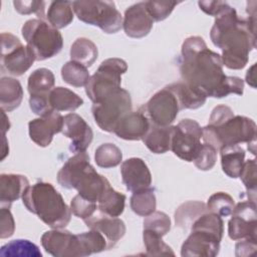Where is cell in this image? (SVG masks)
<instances>
[{"label":"cell","mask_w":257,"mask_h":257,"mask_svg":"<svg viewBox=\"0 0 257 257\" xmlns=\"http://www.w3.org/2000/svg\"><path fill=\"white\" fill-rule=\"evenodd\" d=\"M219 151L223 172L232 179L239 178L245 163V151L239 145L222 147Z\"/></svg>","instance_id":"cell-25"},{"label":"cell","mask_w":257,"mask_h":257,"mask_svg":"<svg viewBox=\"0 0 257 257\" xmlns=\"http://www.w3.org/2000/svg\"><path fill=\"white\" fill-rule=\"evenodd\" d=\"M23 89L19 80L9 76L0 79V104L4 111L16 109L22 101Z\"/></svg>","instance_id":"cell-24"},{"label":"cell","mask_w":257,"mask_h":257,"mask_svg":"<svg viewBox=\"0 0 257 257\" xmlns=\"http://www.w3.org/2000/svg\"><path fill=\"white\" fill-rule=\"evenodd\" d=\"M171 229L170 217L161 211H155L144 220V230H149L163 237Z\"/></svg>","instance_id":"cell-40"},{"label":"cell","mask_w":257,"mask_h":257,"mask_svg":"<svg viewBox=\"0 0 257 257\" xmlns=\"http://www.w3.org/2000/svg\"><path fill=\"white\" fill-rule=\"evenodd\" d=\"M178 4L176 1H146L147 10L154 21H163Z\"/></svg>","instance_id":"cell-43"},{"label":"cell","mask_w":257,"mask_h":257,"mask_svg":"<svg viewBox=\"0 0 257 257\" xmlns=\"http://www.w3.org/2000/svg\"><path fill=\"white\" fill-rule=\"evenodd\" d=\"M228 222V235L232 240L256 239L257 213L255 201H243L234 206Z\"/></svg>","instance_id":"cell-13"},{"label":"cell","mask_w":257,"mask_h":257,"mask_svg":"<svg viewBox=\"0 0 257 257\" xmlns=\"http://www.w3.org/2000/svg\"><path fill=\"white\" fill-rule=\"evenodd\" d=\"M13 5L15 10L23 15H28L31 13H36L37 16L43 17L44 16V9H45V2L44 1H14Z\"/></svg>","instance_id":"cell-45"},{"label":"cell","mask_w":257,"mask_h":257,"mask_svg":"<svg viewBox=\"0 0 257 257\" xmlns=\"http://www.w3.org/2000/svg\"><path fill=\"white\" fill-rule=\"evenodd\" d=\"M2 256H32L41 257L39 248L29 240L16 239L3 245L0 251Z\"/></svg>","instance_id":"cell-37"},{"label":"cell","mask_w":257,"mask_h":257,"mask_svg":"<svg viewBox=\"0 0 257 257\" xmlns=\"http://www.w3.org/2000/svg\"><path fill=\"white\" fill-rule=\"evenodd\" d=\"M130 111H132V97L130 92L121 87L93 103L91 107L95 123L107 133H113L119 120Z\"/></svg>","instance_id":"cell-9"},{"label":"cell","mask_w":257,"mask_h":257,"mask_svg":"<svg viewBox=\"0 0 257 257\" xmlns=\"http://www.w3.org/2000/svg\"><path fill=\"white\" fill-rule=\"evenodd\" d=\"M90 167L89 156L86 152L75 154L69 158L57 173L58 184L65 189H74L78 179Z\"/></svg>","instance_id":"cell-21"},{"label":"cell","mask_w":257,"mask_h":257,"mask_svg":"<svg viewBox=\"0 0 257 257\" xmlns=\"http://www.w3.org/2000/svg\"><path fill=\"white\" fill-rule=\"evenodd\" d=\"M254 69H255V64H253L247 70V73H246V81L252 87H255V72H254Z\"/></svg>","instance_id":"cell-51"},{"label":"cell","mask_w":257,"mask_h":257,"mask_svg":"<svg viewBox=\"0 0 257 257\" xmlns=\"http://www.w3.org/2000/svg\"><path fill=\"white\" fill-rule=\"evenodd\" d=\"M207 206L200 201H189L181 206L175 212L176 226L188 229L193 223L204 213H206Z\"/></svg>","instance_id":"cell-32"},{"label":"cell","mask_w":257,"mask_h":257,"mask_svg":"<svg viewBox=\"0 0 257 257\" xmlns=\"http://www.w3.org/2000/svg\"><path fill=\"white\" fill-rule=\"evenodd\" d=\"M143 240L146 247V255L148 256L175 255L172 248L162 240V237L152 231L144 230Z\"/></svg>","instance_id":"cell-39"},{"label":"cell","mask_w":257,"mask_h":257,"mask_svg":"<svg viewBox=\"0 0 257 257\" xmlns=\"http://www.w3.org/2000/svg\"><path fill=\"white\" fill-rule=\"evenodd\" d=\"M55 83L53 72L47 68H38L28 77L27 88L30 95H47Z\"/></svg>","instance_id":"cell-30"},{"label":"cell","mask_w":257,"mask_h":257,"mask_svg":"<svg viewBox=\"0 0 257 257\" xmlns=\"http://www.w3.org/2000/svg\"><path fill=\"white\" fill-rule=\"evenodd\" d=\"M224 233L221 216L207 211L191 226V234L181 248L183 257H214L220 250Z\"/></svg>","instance_id":"cell-4"},{"label":"cell","mask_w":257,"mask_h":257,"mask_svg":"<svg viewBox=\"0 0 257 257\" xmlns=\"http://www.w3.org/2000/svg\"><path fill=\"white\" fill-rule=\"evenodd\" d=\"M167 87L176 95L180 109H196L204 105L207 96L184 81L175 82Z\"/></svg>","instance_id":"cell-23"},{"label":"cell","mask_w":257,"mask_h":257,"mask_svg":"<svg viewBox=\"0 0 257 257\" xmlns=\"http://www.w3.org/2000/svg\"><path fill=\"white\" fill-rule=\"evenodd\" d=\"M21 32L37 61L51 58L62 49L63 38L61 33L43 19L27 20L23 24Z\"/></svg>","instance_id":"cell-6"},{"label":"cell","mask_w":257,"mask_h":257,"mask_svg":"<svg viewBox=\"0 0 257 257\" xmlns=\"http://www.w3.org/2000/svg\"><path fill=\"white\" fill-rule=\"evenodd\" d=\"M154 20L151 18L146 2H139L124 11L122 28L128 37L142 38L147 36L153 28Z\"/></svg>","instance_id":"cell-17"},{"label":"cell","mask_w":257,"mask_h":257,"mask_svg":"<svg viewBox=\"0 0 257 257\" xmlns=\"http://www.w3.org/2000/svg\"><path fill=\"white\" fill-rule=\"evenodd\" d=\"M72 7L80 21L97 26L104 33H116L122 27V17L112 1H73Z\"/></svg>","instance_id":"cell-7"},{"label":"cell","mask_w":257,"mask_h":257,"mask_svg":"<svg viewBox=\"0 0 257 257\" xmlns=\"http://www.w3.org/2000/svg\"><path fill=\"white\" fill-rule=\"evenodd\" d=\"M61 77L69 85L81 87L86 85L90 76L85 66L73 60H70L62 66Z\"/></svg>","instance_id":"cell-36"},{"label":"cell","mask_w":257,"mask_h":257,"mask_svg":"<svg viewBox=\"0 0 257 257\" xmlns=\"http://www.w3.org/2000/svg\"><path fill=\"white\" fill-rule=\"evenodd\" d=\"M255 26V17L240 18L231 6L216 16L210 38L213 44L222 50V62L227 68L245 67L249 53L256 46Z\"/></svg>","instance_id":"cell-2"},{"label":"cell","mask_w":257,"mask_h":257,"mask_svg":"<svg viewBox=\"0 0 257 257\" xmlns=\"http://www.w3.org/2000/svg\"><path fill=\"white\" fill-rule=\"evenodd\" d=\"M97 47L88 38H77L70 47L71 60L82 64L86 68L91 66L97 58Z\"/></svg>","instance_id":"cell-31"},{"label":"cell","mask_w":257,"mask_h":257,"mask_svg":"<svg viewBox=\"0 0 257 257\" xmlns=\"http://www.w3.org/2000/svg\"><path fill=\"white\" fill-rule=\"evenodd\" d=\"M122 160V153L114 144L106 143L96 148L94 153V161L96 165L103 169L116 167Z\"/></svg>","instance_id":"cell-35"},{"label":"cell","mask_w":257,"mask_h":257,"mask_svg":"<svg viewBox=\"0 0 257 257\" xmlns=\"http://www.w3.org/2000/svg\"><path fill=\"white\" fill-rule=\"evenodd\" d=\"M198 5L202 11L211 16H218L225 11L230 5L223 1H199Z\"/></svg>","instance_id":"cell-49"},{"label":"cell","mask_w":257,"mask_h":257,"mask_svg":"<svg viewBox=\"0 0 257 257\" xmlns=\"http://www.w3.org/2000/svg\"><path fill=\"white\" fill-rule=\"evenodd\" d=\"M49 102L53 110L74 111L83 104V99L72 90L57 86L49 92Z\"/></svg>","instance_id":"cell-27"},{"label":"cell","mask_w":257,"mask_h":257,"mask_svg":"<svg viewBox=\"0 0 257 257\" xmlns=\"http://www.w3.org/2000/svg\"><path fill=\"white\" fill-rule=\"evenodd\" d=\"M144 108L151 123L160 126L170 125L181 110L176 95L167 86L157 91Z\"/></svg>","instance_id":"cell-12"},{"label":"cell","mask_w":257,"mask_h":257,"mask_svg":"<svg viewBox=\"0 0 257 257\" xmlns=\"http://www.w3.org/2000/svg\"><path fill=\"white\" fill-rule=\"evenodd\" d=\"M73 7L70 1H53L50 3L46 13L48 23L56 28L61 29L69 25L73 20Z\"/></svg>","instance_id":"cell-29"},{"label":"cell","mask_w":257,"mask_h":257,"mask_svg":"<svg viewBox=\"0 0 257 257\" xmlns=\"http://www.w3.org/2000/svg\"><path fill=\"white\" fill-rule=\"evenodd\" d=\"M63 116L56 110L39 116L28 122L29 137L37 146L45 148L52 142L53 136L62 132Z\"/></svg>","instance_id":"cell-16"},{"label":"cell","mask_w":257,"mask_h":257,"mask_svg":"<svg viewBox=\"0 0 257 257\" xmlns=\"http://www.w3.org/2000/svg\"><path fill=\"white\" fill-rule=\"evenodd\" d=\"M206 206L209 212H213L221 217H227L231 215L235 203L234 199L229 194L217 192L208 199Z\"/></svg>","instance_id":"cell-38"},{"label":"cell","mask_w":257,"mask_h":257,"mask_svg":"<svg viewBox=\"0 0 257 257\" xmlns=\"http://www.w3.org/2000/svg\"><path fill=\"white\" fill-rule=\"evenodd\" d=\"M1 231L0 237L2 239L11 237L15 230V222L9 208H1Z\"/></svg>","instance_id":"cell-48"},{"label":"cell","mask_w":257,"mask_h":257,"mask_svg":"<svg viewBox=\"0 0 257 257\" xmlns=\"http://www.w3.org/2000/svg\"><path fill=\"white\" fill-rule=\"evenodd\" d=\"M173 125L160 126L151 123L148 134L143 139L146 147L154 154H164L171 150Z\"/></svg>","instance_id":"cell-26"},{"label":"cell","mask_w":257,"mask_h":257,"mask_svg":"<svg viewBox=\"0 0 257 257\" xmlns=\"http://www.w3.org/2000/svg\"><path fill=\"white\" fill-rule=\"evenodd\" d=\"M44 250L54 257H82L77 234L67 230L52 229L41 236Z\"/></svg>","instance_id":"cell-14"},{"label":"cell","mask_w":257,"mask_h":257,"mask_svg":"<svg viewBox=\"0 0 257 257\" xmlns=\"http://www.w3.org/2000/svg\"><path fill=\"white\" fill-rule=\"evenodd\" d=\"M25 208L52 229L65 228L71 219V210L59 192L46 182L29 185L22 196Z\"/></svg>","instance_id":"cell-3"},{"label":"cell","mask_w":257,"mask_h":257,"mask_svg":"<svg viewBox=\"0 0 257 257\" xmlns=\"http://www.w3.org/2000/svg\"><path fill=\"white\" fill-rule=\"evenodd\" d=\"M204 144L219 151L222 147L251 143L256 141V123L243 115H233L217 126L207 124L203 127Z\"/></svg>","instance_id":"cell-5"},{"label":"cell","mask_w":257,"mask_h":257,"mask_svg":"<svg viewBox=\"0 0 257 257\" xmlns=\"http://www.w3.org/2000/svg\"><path fill=\"white\" fill-rule=\"evenodd\" d=\"M84 223L89 229L97 230L104 236L107 241V250L113 248L125 233V225L117 217L92 215L90 218L85 219Z\"/></svg>","instance_id":"cell-20"},{"label":"cell","mask_w":257,"mask_h":257,"mask_svg":"<svg viewBox=\"0 0 257 257\" xmlns=\"http://www.w3.org/2000/svg\"><path fill=\"white\" fill-rule=\"evenodd\" d=\"M120 173L126 190L133 193L151 187V172L145 161L140 158H131L123 161L120 166Z\"/></svg>","instance_id":"cell-18"},{"label":"cell","mask_w":257,"mask_h":257,"mask_svg":"<svg viewBox=\"0 0 257 257\" xmlns=\"http://www.w3.org/2000/svg\"><path fill=\"white\" fill-rule=\"evenodd\" d=\"M179 63L183 81L207 97L221 98L231 93L243 94V79L227 76L223 70L221 55L209 49L200 36L185 39Z\"/></svg>","instance_id":"cell-1"},{"label":"cell","mask_w":257,"mask_h":257,"mask_svg":"<svg viewBox=\"0 0 257 257\" xmlns=\"http://www.w3.org/2000/svg\"><path fill=\"white\" fill-rule=\"evenodd\" d=\"M234 115V112L231 107L225 105V104H220L217 105L213 110L212 113L209 117V123L210 125L217 126L229 119Z\"/></svg>","instance_id":"cell-47"},{"label":"cell","mask_w":257,"mask_h":257,"mask_svg":"<svg viewBox=\"0 0 257 257\" xmlns=\"http://www.w3.org/2000/svg\"><path fill=\"white\" fill-rule=\"evenodd\" d=\"M127 64L120 58L103 60L85 85L89 99L96 103L120 87L121 75L126 72Z\"/></svg>","instance_id":"cell-8"},{"label":"cell","mask_w":257,"mask_h":257,"mask_svg":"<svg viewBox=\"0 0 257 257\" xmlns=\"http://www.w3.org/2000/svg\"><path fill=\"white\" fill-rule=\"evenodd\" d=\"M157 201L155 190L150 188L134 192L131 198V208L139 216L147 217L156 211Z\"/></svg>","instance_id":"cell-33"},{"label":"cell","mask_w":257,"mask_h":257,"mask_svg":"<svg viewBox=\"0 0 257 257\" xmlns=\"http://www.w3.org/2000/svg\"><path fill=\"white\" fill-rule=\"evenodd\" d=\"M77 237L79 240L82 257L107 250V241L97 230L90 229L88 232L77 234Z\"/></svg>","instance_id":"cell-34"},{"label":"cell","mask_w":257,"mask_h":257,"mask_svg":"<svg viewBox=\"0 0 257 257\" xmlns=\"http://www.w3.org/2000/svg\"><path fill=\"white\" fill-rule=\"evenodd\" d=\"M256 161L248 160L244 163L239 178L243 182L248 199L256 202Z\"/></svg>","instance_id":"cell-41"},{"label":"cell","mask_w":257,"mask_h":257,"mask_svg":"<svg viewBox=\"0 0 257 257\" xmlns=\"http://www.w3.org/2000/svg\"><path fill=\"white\" fill-rule=\"evenodd\" d=\"M217 153L218 151L214 147L208 144H202L201 149L193 162L199 170L209 171L216 164Z\"/></svg>","instance_id":"cell-44"},{"label":"cell","mask_w":257,"mask_h":257,"mask_svg":"<svg viewBox=\"0 0 257 257\" xmlns=\"http://www.w3.org/2000/svg\"><path fill=\"white\" fill-rule=\"evenodd\" d=\"M97 209V203L89 201L80 195H76L70 202V210L73 215L82 220L90 218Z\"/></svg>","instance_id":"cell-42"},{"label":"cell","mask_w":257,"mask_h":257,"mask_svg":"<svg viewBox=\"0 0 257 257\" xmlns=\"http://www.w3.org/2000/svg\"><path fill=\"white\" fill-rule=\"evenodd\" d=\"M62 134L71 140L69 150L75 154L85 152L93 139V133L88 123L73 112L63 116Z\"/></svg>","instance_id":"cell-15"},{"label":"cell","mask_w":257,"mask_h":257,"mask_svg":"<svg viewBox=\"0 0 257 257\" xmlns=\"http://www.w3.org/2000/svg\"><path fill=\"white\" fill-rule=\"evenodd\" d=\"M29 181L23 175L2 174L0 176V204L1 208H10L11 204L22 198Z\"/></svg>","instance_id":"cell-22"},{"label":"cell","mask_w":257,"mask_h":257,"mask_svg":"<svg viewBox=\"0 0 257 257\" xmlns=\"http://www.w3.org/2000/svg\"><path fill=\"white\" fill-rule=\"evenodd\" d=\"M203 127L194 119H182L173 125L171 150L183 161L193 162L201 149Z\"/></svg>","instance_id":"cell-11"},{"label":"cell","mask_w":257,"mask_h":257,"mask_svg":"<svg viewBox=\"0 0 257 257\" xmlns=\"http://www.w3.org/2000/svg\"><path fill=\"white\" fill-rule=\"evenodd\" d=\"M29 106L32 112L39 116H44L54 111L49 102V94L47 95H30Z\"/></svg>","instance_id":"cell-46"},{"label":"cell","mask_w":257,"mask_h":257,"mask_svg":"<svg viewBox=\"0 0 257 257\" xmlns=\"http://www.w3.org/2000/svg\"><path fill=\"white\" fill-rule=\"evenodd\" d=\"M151 122L144 111H130L117 123L114 134L125 141H140L145 138Z\"/></svg>","instance_id":"cell-19"},{"label":"cell","mask_w":257,"mask_h":257,"mask_svg":"<svg viewBox=\"0 0 257 257\" xmlns=\"http://www.w3.org/2000/svg\"><path fill=\"white\" fill-rule=\"evenodd\" d=\"M31 49L11 33H1V68L13 76L24 74L35 61Z\"/></svg>","instance_id":"cell-10"},{"label":"cell","mask_w":257,"mask_h":257,"mask_svg":"<svg viewBox=\"0 0 257 257\" xmlns=\"http://www.w3.org/2000/svg\"><path fill=\"white\" fill-rule=\"evenodd\" d=\"M256 239H241L236 243V256H249L256 251L257 248Z\"/></svg>","instance_id":"cell-50"},{"label":"cell","mask_w":257,"mask_h":257,"mask_svg":"<svg viewBox=\"0 0 257 257\" xmlns=\"http://www.w3.org/2000/svg\"><path fill=\"white\" fill-rule=\"evenodd\" d=\"M125 196L115 191L111 186L107 187L97 202V209L103 215L118 217L124 210Z\"/></svg>","instance_id":"cell-28"}]
</instances>
